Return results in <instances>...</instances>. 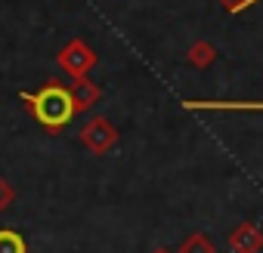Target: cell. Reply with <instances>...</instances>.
Instances as JSON below:
<instances>
[{
  "instance_id": "5b68a950",
  "label": "cell",
  "mask_w": 263,
  "mask_h": 253,
  "mask_svg": "<svg viewBox=\"0 0 263 253\" xmlns=\"http://www.w3.org/2000/svg\"><path fill=\"white\" fill-rule=\"evenodd\" d=\"M177 253H217V250H214V244L208 241V235L195 231V235H189V238L183 241V247H180Z\"/></svg>"
},
{
  "instance_id": "8992f818",
  "label": "cell",
  "mask_w": 263,
  "mask_h": 253,
  "mask_svg": "<svg viewBox=\"0 0 263 253\" xmlns=\"http://www.w3.org/2000/svg\"><path fill=\"white\" fill-rule=\"evenodd\" d=\"M10 201H13V188H10L4 179H0V213H4V207H7Z\"/></svg>"
},
{
  "instance_id": "7a4b0ae2",
  "label": "cell",
  "mask_w": 263,
  "mask_h": 253,
  "mask_svg": "<svg viewBox=\"0 0 263 253\" xmlns=\"http://www.w3.org/2000/svg\"><path fill=\"white\" fill-rule=\"evenodd\" d=\"M229 247H232V253H257L263 247V235L254 225H238L229 235Z\"/></svg>"
},
{
  "instance_id": "52a82bcc",
  "label": "cell",
  "mask_w": 263,
  "mask_h": 253,
  "mask_svg": "<svg viewBox=\"0 0 263 253\" xmlns=\"http://www.w3.org/2000/svg\"><path fill=\"white\" fill-rule=\"evenodd\" d=\"M152 253H174V250H167V247H158V250H152Z\"/></svg>"
},
{
  "instance_id": "277c9868",
  "label": "cell",
  "mask_w": 263,
  "mask_h": 253,
  "mask_svg": "<svg viewBox=\"0 0 263 253\" xmlns=\"http://www.w3.org/2000/svg\"><path fill=\"white\" fill-rule=\"evenodd\" d=\"M0 253H28V244L19 231L0 228Z\"/></svg>"
},
{
  "instance_id": "6da1fadb",
  "label": "cell",
  "mask_w": 263,
  "mask_h": 253,
  "mask_svg": "<svg viewBox=\"0 0 263 253\" xmlns=\"http://www.w3.org/2000/svg\"><path fill=\"white\" fill-rule=\"evenodd\" d=\"M22 102L31 108V117L47 126V130H62V126L74 117V96L59 87V83H50L37 93H22Z\"/></svg>"
},
{
  "instance_id": "3957f363",
  "label": "cell",
  "mask_w": 263,
  "mask_h": 253,
  "mask_svg": "<svg viewBox=\"0 0 263 253\" xmlns=\"http://www.w3.org/2000/svg\"><path fill=\"white\" fill-rule=\"evenodd\" d=\"M84 142H90L96 152H102L105 145H111V142H115V133L108 130L102 120H96L93 126H87V130H84Z\"/></svg>"
}]
</instances>
